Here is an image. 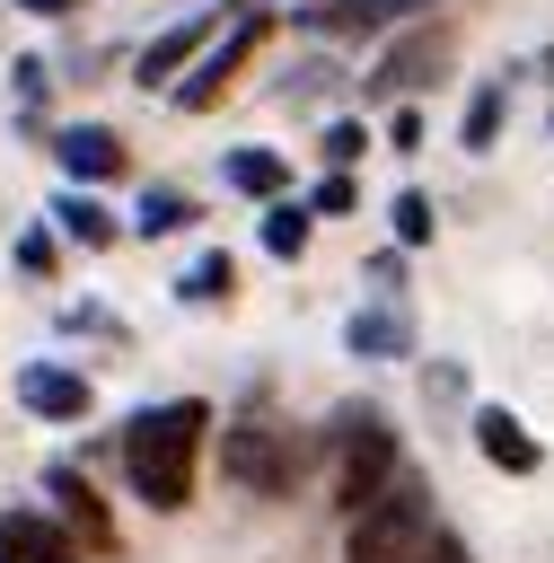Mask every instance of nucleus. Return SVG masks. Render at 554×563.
Here are the masks:
<instances>
[{
	"instance_id": "f257e3e1",
	"label": "nucleus",
	"mask_w": 554,
	"mask_h": 563,
	"mask_svg": "<svg viewBox=\"0 0 554 563\" xmlns=\"http://www.w3.org/2000/svg\"><path fill=\"white\" fill-rule=\"evenodd\" d=\"M202 431H211V405H202V396L141 405V413L123 422V484H132L149 510H185V501H193V466H202Z\"/></svg>"
},
{
	"instance_id": "f03ea898",
	"label": "nucleus",
	"mask_w": 554,
	"mask_h": 563,
	"mask_svg": "<svg viewBox=\"0 0 554 563\" xmlns=\"http://www.w3.org/2000/svg\"><path fill=\"white\" fill-rule=\"evenodd\" d=\"M396 475H405V457H396L387 413L378 405H334V422H325V493H334V510L361 519Z\"/></svg>"
},
{
	"instance_id": "7ed1b4c3",
	"label": "nucleus",
	"mask_w": 554,
	"mask_h": 563,
	"mask_svg": "<svg viewBox=\"0 0 554 563\" xmlns=\"http://www.w3.org/2000/svg\"><path fill=\"white\" fill-rule=\"evenodd\" d=\"M220 466H229V484L237 493H255V501H273V493H290L299 484V449H290V422H273V413H237L229 431H220Z\"/></svg>"
},
{
	"instance_id": "20e7f679",
	"label": "nucleus",
	"mask_w": 554,
	"mask_h": 563,
	"mask_svg": "<svg viewBox=\"0 0 554 563\" xmlns=\"http://www.w3.org/2000/svg\"><path fill=\"white\" fill-rule=\"evenodd\" d=\"M255 44H264V9H246V0H237V9H229V26H220V35L202 44V53H193V70H185V79H176L167 97H176L185 114H211V106H220V97H229V88L246 79Z\"/></svg>"
},
{
	"instance_id": "39448f33",
	"label": "nucleus",
	"mask_w": 554,
	"mask_h": 563,
	"mask_svg": "<svg viewBox=\"0 0 554 563\" xmlns=\"http://www.w3.org/2000/svg\"><path fill=\"white\" fill-rule=\"evenodd\" d=\"M422 537H431V501H422V484L413 475H396L361 519H352V563H413L422 554Z\"/></svg>"
},
{
	"instance_id": "423d86ee",
	"label": "nucleus",
	"mask_w": 554,
	"mask_h": 563,
	"mask_svg": "<svg viewBox=\"0 0 554 563\" xmlns=\"http://www.w3.org/2000/svg\"><path fill=\"white\" fill-rule=\"evenodd\" d=\"M440 62H448V26L440 18H413L387 53H378V70H369V97L378 106H396V97H422L431 79H440Z\"/></svg>"
},
{
	"instance_id": "0eeeda50",
	"label": "nucleus",
	"mask_w": 554,
	"mask_h": 563,
	"mask_svg": "<svg viewBox=\"0 0 554 563\" xmlns=\"http://www.w3.org/2000/svg\"><path fill=\"white\" fill-rule=\"evenodd\" d=\"M229 9H237V0H220V9H193V18H176L167 35H149V44L132 53V88L167 97V88H176V70H193V53H202V44L229 26Z\"/></svg>"
},
{
	"instance_id": "6e6552de",
	"label": "nucleus",
	"mask_w": 554,
	"mask_h": 563,
	"mask_svg": "<svg viewBox=\"0 0 554 563\" xmlns=\"http://www.w3.org/2000/svg\"><path fill=\"white\" fill-rule=\"evenodd\" d=\"M44 501H53L44 519H62V528L79 537V554H114V510L97 501V484H88L70 457H53V466H44Z\"/></svg>"
},
{
	"instance_id": "1a4fd4ad",
	"label": "nucleus",
	"mask_w": 554,
	"mask_h": 563,
	"mask_svg": "<svg viewBox=\"0 0 554 563\" xmlns=\"http://www.w3.org/2000/svg\"><path fill=\"white\" fill-rule=\"evenodd\" d=\"M440 0H308L299 9V26L308 35H325V44H343V35H378V26H413V18H431Z\"/></svg>"
},
{
	"instance_id": "9d476101",
	"label": "nucleus",
	"mask_w": 554,
	"mask_h": 563,
	"mask_svg": "<svg viewBox=\"0 0 554 563\" xmlns=\"http://www.w3.org/2000/svg\"><path fill=\"white\" fill-rule=\"evenodd\" d=\"M18 405H26L35 422H88V413H97V387H88L70 361H26V369H18Z\"/></svg>"
},
{
	"instance_id": "9b49d317",
	"label": "nucleus",
	"mask_w": 554,
	"mask_h": 563,
	"mask_svg": "<svg viewBox=\"0 0 554 563\" xmlns=\"http://www.w3.org/2000/svg\"><path fill=\"white\" fill-rule=\"evenodd\" d=\"M53 167H62L70 185H114V176L132 167V150H123V132H106V123H62V132H53Z\"/></svg>"
},
{
	"instance_id": "f8f14e48",
	"label": "nucleus",
	"mask_w": 554,
	"mask_h": 563,
	"mask_svg": "<svg viewBox=\"0 0 554 563\" xmlns=\"http://www.w3.org/2000/svg\"><path fill=\"white\" fill-rule=\"evenodd\" d=\"M466 440H475L501 475H536V466H545V440H536L510 405H466Z\"/></svg>"
},
{
	"instance_id": "ddd939ff",
	"label": "nucleus",
	"mask_w": 554,
	"mask_h": 563,
	"mask_svg": "<svg viewBox=\"0 0 554 563\" xmlns=\"http://www.w3.org/2000/svg\"><path fill=\"white\" fill-rule=\"evenodd\" d=\"M0 563H88L44 510H0Z\"/></svg>"
},
{
	"instance_id": "4468645a",
	"label": "nucleus",
	"mask_w": 554,
	"mask_h": 563,
	"mask_svg": "<svg viewBox=\"0 0 554 563\" xmlns=\"http://www.w3.org/2000/svg\"><path fill=\"white\" fill-rule=\"evenodd\" d=\"M343 343H352L361 361H405V352H413V317H405V308H361V317L343 325Z\"/></svg>"
},
{
	"instance_id": "2eb2a0df",
	"label": "nucleus",
	"mask_w": 554,
	"mask_h": 563,
	"mask_svg": "<svg viewBox=\"0 0 554 563\" xmlns=\"http://www.w3.org/2000/svg\"><path fill=\"white\" fill-rule=\"evenodd\" d=\"M229 185L255 194V202H281L290 194V167H281V150H255L246 141V150H229Z\"/></svg>"
},
{
	"instance_id": "dca6fc26",
	"label": "nucleus",
	"mask_w": 554,
	"mask_h": 563,
	"mask_svg": "<svg viewBox=\"0 0 554 563\" xmlns=\"http://www.w3.org/2000/svg\"><path fill=\"white\" fill-rule=\"evenodd\" d=\"M53 220H62V238H70V246H114V211H106L88 185H70V194L53 202Z\"/></svg>"
},
{
	"instance_id": "f3484780",
	"label": "nucleus",
	"mask_w": 554,
	"mask_h": 563,
	"mask_svg": "<svg viewBox=\"0 0 554 563\" xmlns=\"http://www.w3.org/2000/svg\"><path fill=\"white\" fill-rule=\"evenodd\" d=\"M308 220H317V211H308V202H290V194H281V202H264V229H255V238H264V255H273V264H299V255H308Z\"/></svg>"
},
{
	"instance_id": "a211bd4d",
	"label": "nucleus",
	"mask_w": 554,
	"mask_h": 563,
	"mask_svg": "<svg viewBox=\"0 0 554 563\" xmlns=\"http://www.w3.org/2000/svg\"><path fill=\"white\" fill-rule=\"evenodd\" d=\"M229 282H237V264H229L220 246H202V255L176 273V299H193V308H220V299H229Z\"/></svg>"
},
{
	"instance_id": "6ab92c4d",
	"label": "nucleus",
	"mask_w": 554,
	"mask_h": 563,
	"mask_svg": "<svg viewBox=\"0 0 554 563\" xmlns=\"http://www.w3.org/2000/svg\"><path fill=\"white\" fill-rule=\"evenodd\" d=\"M501 114H510V88H501V79H484V88H475V106H466V123H457V141H466V150H492V141H501Z\"/></svg>"
},
{
	"instance_id": "aec40b11",
	"label": "nucleus",
	"mask_w": 554,
	"mask_h": 563,
	"mask_svg": "<svg viewBox=\"0 0 554 563\" xmlns=\"http://www.w3.org/2000/svg\"><path fill=\"white\" fill-rule=\"evenodd\" d=\"M185 220H202V211H193V194H176V185H149V194H141V211H132V229H141V238H167V229H185Z\"/></svg>"
},
{
	"instance_id": "412c9836",
	"label": "nucleus",
	"mask_w": 554,
	"mask_h": 563,
	"mask_svg": "<svg viewBox=\"0 0 554 563\" xmlns=\"http://www.w3.org/2000/svg\"><path fill=\"white\" fill-rule=\"evenodd\" d=\"M387 220H396V246H431V229H440L431 220V194H413V185L387 202Z\"/></svg>"
},
{
	"instance_id": "4be33fe9",
	"label": "nucleus",
	"mask_w": 554,
	"mask_h": 563,
	"mask_svg": "<svg viewBox=\"0 0 554 563\" xmlns=\"http://www.w3.org/2000/svg\"><path fill=\"white\" fill-rule=\"evenodd\" d=\"M361 150H369V132H361L352 114H334V123H325V141H317V158H325V167H343V176L361 167Z\"/></svg>"
},
{
	"instance_id": "5701e85b",
	"label": "nucleus",
	"mask_w": 554,
	"mask_h": 563,
	"mask_svg": "<svg viewBox=\"0 0 554 563\" xmlns=\"http://www.w3.org/2000/svg\"><path fill=\"white\" fill-rule=\"evenodd\" d=\"M53 264H62V229H26V238H18V273L53 282Z\"/></svg>"
},
{
	"instance_id": "b1692460",
	"label": "nucleus",
	"mask_w": 554,
	"mask_h": 563,
	"mask_svg": "<svg viewBox=\"0 0 554 563\" xmlns=\"http://www.w3.org/2000/svg\"><path fill=\"white\" fill-rule=\"evenodd\" d=\"M308 211H317V220H325V211H352V176H343V167H325V176H317V202H308Z\"/></svg>"
},
{
	"instance_id": "393cba45",
	"label": "nucleus",
	"mask_w": 554,
	"mask_h": 563,
	"mask_svg": "<svg viewBox=\"0 0 554 563\" xmlns=\"http://www.w3.org/2000/svg\"><path fill=\"white\" fill-rule=\"evenodd\" d=\"M422 141V114H413V97H396V114H387V150H413Z\"/></svg>"
},
{
	"instance_id": "a878e982",
	"label": "nucleus",
	"mask_w": 554,
	"mask_h": 563,
	"mask_svg": "<svg viewBox=\"0 0 554 563\" xmlns=\"http://www.w3.org/2000/svg\"><path fill=\"white\" fill-rule=\"evenodd\" d=\"M413 563H466V545H457V537H448V528H431V537H422V554H413Z\"/></svg>"
},
{
	"instance_id": "bb28decb",
	"label": "nucleus",
	"mask_w": 554,
	"mask_h": 563,
	"mask_svg": "<svg viewBox=\"0 0 554 563\" xmlns=\"http://www.w3.org/2000/svg\"><path fill=\"white\" fill-rule=\"evenodd\" d=\"M369 282H405V246H378L369 255Z\"/></svg>"
},
{
	"instance_id": "cd10ccee",
	"label": "nucleus",
	"mask_w": 554,
	"mask_h": 563,
	"mask_svg": "<svg viewBox=\"0 0 554 563\" xmlns=\"http://www.w3.org/2000/svg\"><path fill=\"white\" fill-rule=\"evenodd\" d=\"M18 9H35V18H62V9H88V0H18Z\"/></svg>"
}]
</instances>
